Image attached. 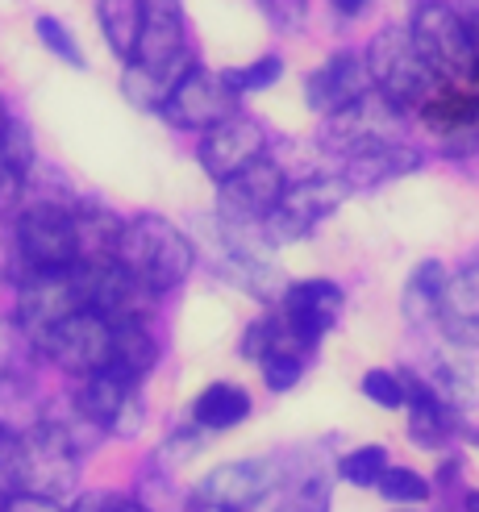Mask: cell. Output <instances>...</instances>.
<instances>
[{
  "label": "cell",
  "mask_w": 479,
  "mask_h": 512,
  "mask_svg": "<svg viewBox=\"0 0 479 512\" xmlns=\"http://www.w3.org/2000/svg\"><path fill=\"white\" fill-rule=\"evenodd\" d=\"M113 263L134 279L146 296L175 292L196 267V246L184 229H175L167 217L142 213L121 221V238L113 250Z\"/></svg>",
  "instance_id": "obj_1"
},
{
  "label": "cell",
  "mask_w": 479,
  "mask_h": 512,
  "mask_svg": "<svg viewBox=\"0 0 479 512\" xmlns=\"http://www.w3.org/2000/svg\"><path fill=\"white\" fill-rule=\"evenodd\" d=\"M75 479H80L75 438L55 421H34L17 438V450H13V488L59 500L75 488Z\"/></svg>",
  "instance_id": "obj_2"
},
{
  "label": "cell",
  "mask_w": 479,
  "mask_h": 512,
  "mask_svg": "<svg viewBox=\"0 0 479 512\" xmlns=\"http://www.w3.org/2000/svg\"><path fill=\"white\" fill-rule=\"evenodd\" d=\"M409 38L442 84L479 80V55L455 5H446V0H421L409 17Z\"/></svg>",
  "instance_id": "obj_3"
},
{
  "label": "cell",
  "mask_w": 479,
  "mask_h": 512,
  "mask_svg": "<svg viewBox=\"0 0 479 512\" xmlns=\"http://www.w3.org/2000/svg\"><path fill=\"white\" fill-rule=\"evenodd\" d=\"M92 309V271L88 263H75L63 271H25L17 292V321L34 342H42L50 329L67 317Z\"/></svg>",
  "instance_id": "obj_4"
},
{
  "label": "cell",
  "mask_w": 479,
  "mask_h": 512,
  "mask_svg": "<svg viewBox=\"0 0 479 512\" xmlns=\"http://www.w3.org/2000/svg\"><path fill=\"white\" fill-rule=\"evenodd\" d=\"M367 67H371V84L396 113H421V105L434 96L438 75L430 63L421 59V50L413 46L409 30H384L367 46Z\"/></svg>",
  "instance_id": "obj_5"
},
{
  "label": "cell",
  "mask_w": 479,
  "mask_h": 512,
  "mask_svg": "<svg viewBox=\"0 0 479 512\" xmlns=\"http://www.w3.org/2000/svg\"><path fill=\"white\" fill-rule=\"evenodd\" d=\"M288 188L284 179V167L275 159H259L250 163L246 171H238L234 179L221 184V196H217V217H221V238H267L263 225L271 217V209L280 204Z\"/></svg>",
  "instance_id": "obj_6"
},
{
  "label": "cell",
  "mask_w": 479,
  "mask_h": 512,
  "mask_svg": "<svg viewBox=\"0 0 479 512\" xmlns=\"http://www.w3.org/2000/svg\"><path fill=\"white\" fill-rule=\"evenodd\" d=\"M17 254L30 271H63L80 263V221L75 209L38 200L17 213Z\"/></svg>",
  "instance_id": "obj_7"
},
{
  "label": "cell",
  "mask_w": 479,
  "mask_h": 512,
  "mask_svg": "<svg viewBox=\"0 0 479 512\" xmlns=\"http://www.w3.org/2000/svg\"><path fill=\"white\" fill-rule=\"evenodd\" d=\"M350 196V184L342 175H309V179H296V184L284 188L280 204L271 209L267 225H263V234L267 242H300V238H309L313 229L330 217L338 204Z\"/></svg>",
  "instance_id": "obj_8"
},
{
  "label": "cell",
  "mask_w": 479,
  "mask_h": 512,
  "mask_svg": "<svg viewBox=\"0 0 479 512\" xmlns=\"http://www.w3.org/2000/svg\"><path fill=\"white\" fill-rule=\"evenodd\" d=\"M400 117L380 92L363 96L359 105H350L334 117H325L321 125V146L334 150V155L346 163V159H359L367 150H380V146H392L400 142Z\"/></svg>",
  "instance_id": "obj_9"
},
{
  "label": "cell",
  "mask_w": 479,
  "mask_h": 512,
  "mask_svg": "<svg viewBox=\"0 0 479 512\" xmlns=\"http://www.w3.org/2000/svg\"><path fill=\"white\" fill-rule=\"evenodd\" d=\"M38 346L50 363L63 367L67 375L88 379L96 371L113 367V321L100 317L96 309H84V313H75L63 325L50 329Z\"/></svg>",
  "instance_id": "obj_10"
},
{
  "label": "cell",
  "mask_w": 479,
  "mask_h": 512,
  "mask_svg": "<svg viewBox=\"0 0 479 512\" xmlns=\"http://www.w3.org/2000/svg\"><path fill=\"white\" fill-rule=\"evenodd\" d=\"M284 479H288V463L275 454L221 463L200 479V504H209L213 512H250L280 488Z\"/></svg>",
  "instance_id": "obj_11"
},
{
  "label": "cell",
  "mask_w": 479,
  "mask_h": 512,
  "mask_svg": "<svg viewBox=\"0 0 479 512\" xmlns=\"http://www.w3.org/2000/svg\"><path fill=\"white\" fill-rule=\"evenodd\" d=\"M75 408L80 417L96 429H109L117 438H134L142 429V396H138V379H130L117 367H105L88 379H80L75 392Z\"/></svg>",
  "instance_id": "obj_12"
},
{
  "label": "cell",
  "mask_w": 479,
  "mask_h": 512,
  "mask_svg": "<svg viewBox=\"0 0 479 512\" xmlns=\"http://www.w3.org/2000/svg\"><path fill=\"white\" fill-rule=\"evenodd\" d=\"M342 309H346V296L334 279H300V284L284 288L275 317H280V325L300 346L313 350L342 321Z\"/></svg>",
  "instance_id": "obj_13"
},
{
  "label": "cell",
  "mask_w": 479,
  "mask_h": 512,
  "mask_svg": "<svg viewBox=\"0 0 479 512\" xmlns=\"http://www.w3.org/2000/svg\"><path fill=\"white\" fill-rule=\"evenodd\" d=\"M159 113L175 130H213V125L238 113V96L225 88L221 71H205L196 63L184 80L175 84V92L167 96V105Z\"/></svg>",
  "instance_id": "obj_14"
},
{
  "label": "cell",
  "mask_w": 479,
  "mask_h": 512,
  "mask_svg": "<svg viewBox=\"0 0 479 512\" xmlns=\"http://www.w3.org/2000/svg\"><path fill=\"white\" fill-rule=\"evenodd\" d=\"M263 155H267V130L246 113H234L221 125H213V130H205V138H200V146H196V159H200V167H205V175L213 179V184L234 179L250 163H259Z\"/></svg>",
  "instance_id": "obj_15"
},
{
  "label": "cell",
  "mask_w": 479,
  "mask_h": 512,
  "mask_svg": "<svg viewBox=\"0 0 479 512\" xmlns=\"http://www.w3.org/2000/svg\"><path fill=\"white\" fill-rule=\"evenodd\" d=\"M371 92H375L371 67H367V55H359V50H334V55L317 71H309V80H305V100L321 117H334L350 105H359V100Z\"/></svg>",
  "instance_id": "obj_16"
},
{
  "label": "cell",
  "mask_w": 479,
  "mask_h": 512,
  "mask_svg": "<svg viewBox=\"0 0 479 512\" xmlns=\"http://www.w3.org/2000/svg\"><path fill=\"white\" fill-rule=\"evenodd\" d=\"M438 325L455 346L479 350V263H467L455 275H446L438 300Z\"/></svg>",
  "instance_id": "obj_17"
},
{
  "label": "cell",
  "mask_w": 479,
  "mask_h": 512,
  "mask_svg": "<svg viewBox=\"0 0 479 512\" xmlns=\"http://www.w3.org/2000/svg\"><path fill=\"white\" fill-rule=\"evenodd\" d=\"M400 379H405V404H409V438L425 450H438L459 429V413L421 375L400 371Z\"/></svg>",
  "instance_id": "obj_18"
},
{
  "label": "cell",
  "mask_w": 479,
  "mask_h": 512,
  "mask_svg": "<svg viewBox=\"0 0 479 512\" xmlns=\"http://www.w3.org/2000/svg\"><path fill=\"white\" fill-rule=\"evenodd\" d=\"M413 167H421L417 150H409L405 142H392V146H380V150H367V155H359V159H346L338 175L350 188H380V184H388V179L405 175Z\"/></svg>",
  "instance_id": "obj_19"
},
{
  "label": "cell",
  "mask_w": 479,
  "mask_h": 512,
  "mask_svg": "<svg viewBox=\"0 0 479 512\" xmlns=\"http://www.w3.org/2000/svg\"><path fill=\"white\" fill-rule=\"evenodd\" d=\"M246 417H250V396H246V388H238V383H225V379L209 383V388L192 400V421L209 433L234 429Z\"/></svg>",
  "instance_id": "obj_20"
},
{
  "label": "cell",
  "mask_w": 479,
  "mask_h": 512,
  "mask_svg": "<svg viewBox=\"0 0 479 512\" xmlns=\"http://www.w3.org/2000/svg\"><path fill=\"white\" fill-rule=\"evenodd\" d=\"M159 363V342L146 329L142 317H117L113 321V367L130 379H142Z\"/></svg>",
  "instance_id": "obj_21"
},
{
  "label": "cell",
  "mask_w": 479,
  "mask_h": 512,
  "mask_svg": "<svg viewBox=\"0 0 479 512\" xmlns=\"http://www.w3.org/2000/svg\"><path fill=\"white\" fill-rule=\"evenodd\" d=\"M425 383H430V388H434L450 408H455V413L471 408L475 396H479V388H475V367H471V358L463 354V346L434 354L430 379H425Z\"/></svg>",
  "instance_id": "obj_22"
},
{
  "label": "cell",
  "mask_w": 479,
  "mask_h": 512,
  "mask_svg": "<svg viewBox=\"0 0 479 512\" xmlns=\"http://www.w3.org/2000/svg\"><path fill=\"white\" fill-rule=\"evenodd\" d=\"M96 21L113 55L130 63L142 38V0H96Z\"/></svg>",
  "instance_id": "obj_23"
},
{
  "label": "cell",
  "mask_w": 479,
  "mask_h": 512,
  "mask_svg": "<svg viewBox=\"0 0 479 512\" xmlns=\"http://www.w3.org/2000/svg\"><path fill=\"white\" fill-rule=\"evenodd\" d=\"M259 508L263 512H330V483H325V475H288Z\"/></svg>",
  "instance_id": "obj_24"
},
{
  "label": "cell",
  "mask_w": 479,
  "mask_h": 512,
  "mask_svg": "<svg viewBox=\"0 0 479 512\" xmlns=\"http://www.w3.org/2000/svg\"><path fill=\"white\" fill-rule=\"evenodd\" d=\"M442 284H446V271L442 263H421L409 284H405V300H400V309H405V321L409 325H430L438 321V300H442Z\"/></svg>",
  "instance_id": "obj_25"
},
{
  "label": "cell",
  "mask_w": 479,
  "mask_h": 512,
  "mask_svg": "<svg viewBox=\"0 0 479 512\" xmlns=\"http://www.w3.org/2000/svg\"><path fill=\"white\" fill-rule=\"evenodd\" d=\"M284 75V59L280 55H263L255 63H246V67H230V71H221V80L225 88H230L238 100L242 96H255V92H267L275 80Z\"/></svg>",
  "instance_id": "obj_26"
},
{
  "label": "cell",
  "mask_w": 479,
  "mask_h": 512,
  "mask_svg": "<svg viewBox=\"0 0 479 512\" xmlns=\"http://www.w3.org/2000/svg\"><path fill=\"white\" fill-rule=\"evenodd\" d=\"M388 471V450L384 446H359L338 458V479L350 488H375L380 475Z\"/></svg>",
  "instance_id": "obj_27"
},
{
  "label": "cell",
  "mask_w": 479,
  "mask_h": 512,
  "mask_svg": "<svg viewBox=\"0 0 479 512\" xmlns=\"http://www.w3.org/2000/svg\"><path fill=\"white\" fill-rule=\"evenodd\" d=\"M259 371H263V383L271 392H292L300 375H305V354L292 350V346H275L259 358Z\"/></svg>",
  "instance_id": "obj_28"
},
{
  "label": "cell",
  "mask_w": 479,
  "mask_h": 512,
  "mask_svg": "<svg viewBox=\"0 0 479 512\" xmlns=\"http://www.w3.org/2000/svg\"><path fill=\"white\" fill-rule=\"evenodd\" d=\"M375 492L392 504H421V500H430V483L413 467H388L380 483H375Z\"/></svg>",
  "instance_id": "obj_29"
},
{
  "label": "cell",
  "mask_w": 479,
  "mask_h": 512,
  "mask_svg": "<svg viewBox=\"0 0 479 512\" xmlns=\"http://www.w3.org/2000/svg\"><path fill=\"white\" fill-rule=\"evenodd\" d=\"M34 34H38V42L50 50V55H55V59H63L67 67H88V59H84L80 42H75V34L67 30V25H63L59 17L42 13V17L34 21Z\"/></svg>",
  "instance_id": "obj_30"
},
{
  "label": "cell",
  "mask_w": 479,
  "mask_h": 512,
  "mask_svg": "<svg viewBox=\"0 0 479 512\" xmlns=\"http://www.w3.org/2000/svg\"><path fill=\"white\" fill-rule=\"evenodd\" d=\"M255 5L280 34H300L309 21V0H255Z\"/></svg>",
  "instance_id": "obj_31"
},
{
  "label": "cell",
  "mask_w": 479,
  "mask_h": 512,
  "mask_svg": "<svg viewBox=\"0 0 479 512\" xmlns=\"http://www.w3.org/2000/svg\"><path fill=\"white\" fill-rule=\"evenodd\" d=\"M363 396L380 408H405V379L396 371H367L363 375Z\"/></svg>",
  "instance_id": "obj_32"
},
{
  "label": "cell",
  "mask_w": 479,
  "mask_h": 512,
  "mask_svg": "<svg viewBox=\"0 0 479 512\" xmlns=\"http://www.w3.org/2000/svg\"><path fill=\"white\" fill-rule=\"evenodd\" d=\"M71 512H146V508H142V504H134V500L109 496V492H92V496H84L80 504H75Z\"/></svg>",
  "instance_id": "obj_33"
},
{
  "label": "cell",
  "mask_w": 479,
  "mask_h": 512,
  "mask_svg": "<svg viewBox=\"0 0 479 512\" xmlns=\"http://www.w3.org/2000/svg\"><path fill=\"white\" fill-rule=\"evenodd\" d=\"M5 512H63L59 500H46V496H30V492H9Z\"/></svg>",
  "instance_id": "obj_34"
},
{
  "label": "cell",
  "mask_w": 479,
  "mask_h": 512,
  "mask_svg": "<svg viewBox=\"0 0 479 512\" xmlns=\"http://www.w3.org/2000/svg\"><path fill=\"white\" fill-rule=\"evenodd\" d=\"M13 450H17V438L9 433V425H0V492H9L13 483Z\"/></svg>",
  "instance_id": "obj_35"
},
{
  "label": "cell",
  "mask_w": 479,
  "mask_h": 512,
  "mask_svg": "<svg viewBox=\"0 0 479 512\" xmlns=\"http://www.w3.org/2000/svg\"><path fill=\"white\" fill-rule=\"evenodd\" d=\"M463 25H467V34H471V46H475V55H479V0H463V9H459Z\"/></svg>",
  "instance_id": "obj_36"
},
{
  "label": "cell",
  "mask_w": 479,
  "mask_h": 512,
  "mask_svg": "<svg viewBox=\"0 0 479 512\" xmlns=\"http://www.w3.org/2000/svg\"><path fill=\"white\" fill-rule=\"evenodd\" d=\"M330 5H334V13H338V17H359L367 0H330Z\"/></svg>",
  "instance_id": "obj_37"
},
{
  "label": "cell",
  "mask_w": 479,
  "mask_h": 512,
  "mask_svg": "<svg viewBox=\"0 0 479 512\" xmlns=\"http://www.w3.org/2000/svg\"><path fill=\"white\" fill-rule=\"evenodd\" d=\"M467 512H479V492H467Z\"/></svg>",
  "instance_id": "obj_38"
},
{
  "label": "cell",
  "mask_w": 479,
  "mask_h": 512,
  "mask_svg": "<svg viewBox=\"0 0 479 512\" xmlns=\"http://www.w3.org/2000/svg\"><path fill=\"white\" fill-rule=\"evenodd\" d=\"M5 500H9V492H0V512H5Z\"/></svg>",
  "instance_id": "obj_39"
},
{
  "label": "cell",
  "mask_w": 479,
  "mask_h": 512,
  "mask_svg": "<svg viewBox=\"0 0 479 512\" xmlns=\"http://www.w3.org/2000/svg\"><path fill=\"white\" fill-rule=\"evenodd\" d=\"M400 512H409V508H400Z\"/></svg>",
  "instance_id": "obj_40"
}]
</instances>
